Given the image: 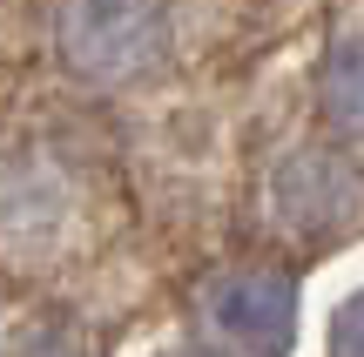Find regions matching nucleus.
Listing matches in <instances>:
<instances>
[{"mask_svg": "<svg viewBox=\"0 0 364 357\" xmlns=\"http://www.w3.org/2000/svg\"><path fill=\"white\" fill-rule=\"evenodd\" d=\"M196 331L223 357H290L297 277L277 263H223L196 283Z\"/></svg>", "mask_w": 364, "mask_h": 357, "instance_id": "obj_1", "label": "nucleus"}, {"mask_svg": "<svg viewBox=\"0 0 364 357\" xmlns=\"http://www.w3.org/2000/svg\"><path fill=\"white\" fill-rule=\"evenodd\" d=\"M7 357H95V344H88V331H81L75 317L41 310V317H27L21 331H14Z\"/></svg>", "mask_w": 364, "mask_h": 357, "instance_id": "obj_5", "label": "nucleus"}, {"mask_svg": "<svg viewBox=\"0 0 364 357\" xmlns=\"http://www.w3.org/2000/svg\"><path fill=\"white\" fill-rule=\"evenodd\" d=\"M331 357H364V290L331 317Z\"/></svg>", "mask_w": 364, "mask_h": 357, "instance_id": "obj_6", "label": "nucleus"}, {"mask_svg": "<svg viewBox=\"0 0 364 357\" xmlns=\"http://www.w3.org/2000/svg\"><path fill=\"white\" fill-rule=\"evenodd\" d=\"M270 202H277V216H284L297 236H331V229H344L358 216L364 175H358V162L344 155V148H304V155H290L284 169H277Z\"/></svg>", "mask_w": 364, "mask_h": 357, "instance_id": "obj_3", "label": "nucleus"}, {"mask_svg": "<svg viewBox=\"0 0 364 357\" xmlns=\"http://www.w3.org/2000/svg\"><path fill=\"white\" fill-rule=\"evenodd\" d=\"M61 61L95 88H129L169 61V0H61Z\"/></svg>", "mask_w": 364, "mask_h": 357, "instance_id": "obj_2", "label": "nucleus"}, {"mask_svg": "<svg viewBox=\"0 0 364 357\" xmlns=\"http://www.w3.org/2000/svg\"><path fill=\"white\" fill-rule=\"evenodd\" d=\"M317 108L344 142H364V34L338 40L324 54V75H317Z\"/></svg>", "mask_w": 364, "mask_h": 357, "instance_id": "obj_4", "label": "nucleus"}, {"mask_svg": "<svg viewBox=\"0 0 364 357\" xmlns=\"http://www.w3.org/2000/svg\"><path fill=\"white\" fill-rule=\"evenodd\" d=\"M169 357H223V351H209V344H196V351H169Z\"/></svg>", "mask_w": 364, "mask_h": 357, "instance_id": "obj_7", "label": "nucleus"}]
</instances>
